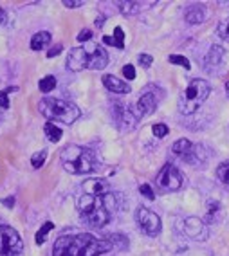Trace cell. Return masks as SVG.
Listing matches in <instances>:
<instances>
[{"label": "cell", "mask_w": 229, "mask_h": 256, "mask_svg": "<svg viewBox=\"0 0 229 256\" xmlns=\"http://www.w3.org/2000/svg\"><path fill=\"white\" fill-rule=\"evenodd\" d=\"M168 62L174 65H180V67H184L186 70H190V67H192V64H190V60L186 58V56L182 54H172L168 56Z\"/></svg>", "instance_id": "28"}, {"label": "cell", "mask_w": 229, "mask_h": 256, "mask_svg": "<svg viewBox=\"0 0 229 256\" xmlns=\"http://www.w3.org/2000/svg\"><path fill=\"white\" fill-rule=\"evenodd\" d=\"M90 38H92V31H90V29H83V31L78 34V42H82V44L88 42Z\"/></svg>", "instance_id": "38"}, {"label": "cell", "mask_w": 229, "mask_h": 256, "mask_svg": "<svg viewBox=\"0 0 229 256\" xmlns=\"http://www.w3.org/2000/svg\"><path fill=\"white\" fill-rule=\"evenodd\" d=\"M83 4H85V2H78V0H72V2H70V0H65L64 2L65 8H70V10H74V8H82Z\"/></svg>", "instance_id": "39"}, {"label": "cell", "mask_w": 229, "mask_h": 256, "mask_svg": "<svg viewBox=\"0 0 229 256\" xmlns=\"http://www.w3.org/2000/svg\"><path fill=\"white\" fill-rule=\"evenodd\" d=\"M216 32H218V36L222 38V40L229 42V16L218 24V29H216Z\"/></svg>", "instance_id": "32"}, {"label": "cell", "mask_w": 229, "mask_h": 256, "mask_svg": "<svg viewBox=\"0 0 229 256\" xmlns=\"http://www.w3.org/2000/svg\"><path fill=\"white\" fill-rule=\"evenodd\" d=\"M210 90L211 88L208 82H204V80H192L188 83V87L184 88V92L180 94L179 110L186 116L197 112L198 106L208 100Z\"/></svg>", "instance_id": "5"}, {"label": "cell", "mask_w": 229, "mask_h": 256, "mask_svg": "<svg viewBox=\"0 0 229 256\" xmlns=\"http://www.w3.org/2000/svg\"><path fill=\"white\" fill-rule=\"evenodd\" d=\"M38 110L50 121H58L64 124H72L80 118V108L70 101L58 98H44L38 103Z\"/></svg>", "instance_id": "4"}, {"label": "cell", "mask_w": 229, "mask_h": 256, "mask_svg": "<svg viewBox=\"0 0 229 256\" xmlns=\"http://www.w3.org/2000/svg\"><path fill=\"white\" fill-rule=\"evenodd\" d=\"M216 177H218L220 182L226 184V186L229 188V160L222 162V164L216 168Z\"/></svg>", "instance_id": "25"}, {"label": "cell", "mask_w": 229, "mask_h": 256, "mask_svg": "<svg viewBox=\"0 0 229 256\" xmlns=\"http://www.w3.org/2000/svg\"><path fill=\"white\" fill-rule=\"evenodd\" d=\"M208 157H206V148L202 146V144H193L192 152H190V156L184 159V162H188V164H200L204 162Z\"/></svg>", "instance_id": "18"}, {"label": "cell", "mask_w": 229, "mask_h": 256, "mask_svg": "<svg viewBox=\"0 0 229 256\" xmlns=\"http://www.w3.org/2000/svg\"><path fill=\"white\" fill-rule=\"evenodd\" d=\"M220 213H222V206H220L218 200H210L208 202V213H206V222L208 224H215L216 220L220 218Z\"/></svg>", "instance_id": "22"}, {"label": "cell", "mask_w": 229, "mask_h": 256, "mask_svg": "<svg viewBox=\"0 0 229 256\" xmlns=\"http://www.w3.org/2000/svg\"><path fill=\"white\" fill-rule=\"evenodd\" d=\"M110 242V246L116 247V249H126L128 247V240H126V236H123V234H112V236L106 238Z\"/></svg>", "instance_id": "26"}, {"label": "cell", "mask_w": 229, "mask_h": 256, "mask_svg": "<svg viewBox=\"0 0 229 256\" xmlns=\"http://www.w3.org/2000/svg\"><path fill=\"white\" fill-rule=\"evenodd\" d=\"M139 192H141L142 197H146L148 200H154V198H156V193H154L152 186H148V184H141V186H139Z\"/></svg>", "instance_id": "34"}, {"label": "cell", "mask_w": 229, "mask_h": 256, "mask_svg": "<svg viewBox=\"0 0 229 256\" xmlns=\"http://www.w3.org/2000/svg\"><path fill=\"white\" fill-rule=\"evenodd\" d=\"M138 62H139V65H141V67H144V69H150L154 58H152L150 54H146V52H142V54L138 56Z\"/></svg>", "instance_id": "35"}, {"label": "cell", "mask_w": 229, "mask_h": 256, "mask_svg": "<svg viewBox=\"0 0 229 256\" xmlns=\"http://www.w3.org/2000/svg\"><path fill=\"white\" fill-rule=\"evenodd\" d=\"M18 87H10V88H4V90H0V108H10V92H16Z\"/></svg>", "instance_id": "29"}, {"label": "cell", "mask_w": 229, "mask_h": 256, "mask_svg": "<svg viewBox=\"0 0 229 256\" xmlns=\"http://www.w3.org/2000/svg\"><path fill=\"white\" fill-rule=\"evenodd\" d=\"M108 192L106 180H101V178H88L82 184V193H88V195H105Z\"/></svg>", "instance_id": "17"}, {"label": "cell", "mask_w": 229, "mask_h": 256, "mask_svg": "<svg viewBox=\"0 0 229 256\" xmlns=\"http://www.w3.org/2000/svg\"><path fill=\"white\" fill-rule=\"evenodd\" d=\"M141 2H134V0H121L118 2V8L120 11L124 14V16H132V14H138L139 10H141Z\"/></svg>", "instance_id": "21"}, {"label": "cell", "mask_w": 229, "mask_h": 256, "mask_svg": "<svg viewBox=\"0 0 229 256\" xmlns=\"http://www.w3.org/2000/svg\"><path fill=\"white\" fill-rule=\"evenodd\" d=\"M157 105H159V94H157L156 87L150 85L146 90H142L141 94H139V100H138V103H136V106H134V112H136V116H138V119H139V118H142V116L154 114Z\"/></svg>", "instance_id": "10"}, {"label": "cell", "mask_w": 229, "mask_h": 256, "mask_svg": "<svg viewBox=\"0 0 229 256\" xmlns=\"http://www.w3.org/2000/svg\"><path fill=\"white\" fill-rule=\"evenodd\" d=\"M78 210L82 215V222L88 228L100 229L106 226L118 211V198L114 193H105V195H88L82 193L78 198Z\"/></svg>", "instance_id": "1"}, {"label": "cell", "mask_w": 229, "mask_h": 256, "mask_svg": "<svg viewBox=\"0 0 229 256\" xmlns=\"http://www.w3.org/2000/svg\"><path fill=\"white\" fill-rule=\"evenodd\" d=\"M110 114H112L116 126L124 130V132H126V130H134V126L138 124V116H136L134 108L120 100H116L110 103Z\"/></svg>", "instance_id": "7"}, {"label": "cell", "mask_w": 229, "mask_h": 256, "mask_svg": "<svg viewBox=\"0 0 229 256\" xmlns=\"http://www.w3.org/2000/svg\"><path fill=\"white\" fill-rule=\"evenodd\" d=\"M62 50H64V46H62V44H56V46H52L47 50V58H54L56 54H60Z\"/></svg>", "instance_id": "37"}, {"label": "cell", "mask_w": 229, "mask_h": 256, "mask_svg": "<svg viewBox=\"0 0 229 256\" xmlns=\"http://www.w3.org/2000/svg\"><path fill=\"white\" fill-rule=\"evenodd\" d=\"M106 64H108V52L103 47L94 46L92 50H88V69L101 70L105 69Z\"/></svg>", "instance_id": "13"}, {"label": "cell", "mask_w": 229, "mask_h": 256, "mask_svg": "<svg viewBox=\"0 0 229 256\" xmlns=\"http://www.w3.org/2000/svg\"><path fill=\"white\" fill-rule=\"evenodd\" d=\"M123 76L126 80H130V82H132V80H136V67H134V65H130V64H126L123 67Z\"/></svg>", "instance_id": "36"}, {"label": "cell", "mask_w": 229, "mask_h": 256, "mask_svg": "<svg viewBox=\"0 0 229 256\" xmlns=\"http://www.w3.org/2000/svg\"><path fill=\"white\" fill-rule=\"evenodd\" d=\"M103 42H105L106 46H112V47H118V44H116V40L112 36H103Z\"/></svg>", "instance_id": "40"}, {"label": "cell", "mask_w": 229, "mask_h": 256, "mask_svg": "<svg viewBox=\"0 0 229 256\" xmlns=\"http://www.w3.org/2000/svg\"><path fill=\"white\" fill-rule=\"evenodd\" d=\"M44 132H46L47 139H49L50 142H58L62 139V136H64L62 128H58V124H54L52 121L44 124Z\"/></svg>", "instance_id": "23"}, {"label": "cell", "mask_w": 229, "mask_h": 256, "mask_svg": "<svg viewBox=\"0 0 229 256\" xmlns=\"http://www.w3.org/2000/svg\"><path fill=\"white\" fill-rule=\"evenodd\" d=\"M103 85H105L106 90L114 92V94H128L132 88L126 82H123L121 78L114 76V74H105L103 76Z\"/></svg>", "instance_id": "15"}, {"label": "cell", "mask_w": 229, "mask_h": 256, "mask_svg": "<svg viewBox=\"0 0 229 256\" xmlns=\"http://www.w3.org/2000/svg\"><path fill=\"white\" fill-rule=\"evenodd\" d=\"M193 148V142L190 139H179L177 142H174V146H172V152H174L175 156L180 157V159H186L190 156V152Z\"/></svg>", "instance_id": "19"}, {"label": "cell", "mask_w": 229, "mask_h": 256, "mask_svg": "<svg viewBox=\"0 0 229 256\" xmlns=\"http://www.w3.org/2000/svg\"><path fill=\"white\" fill-rule=\"evenodd\" d=\"M110 249L108 240H100L92 234H64L54 242L52 256H98Z\"/></svg>", "instance_id": "2"}, {"label": "cell", "mask_w": 229, "mask_h": 256, "mask_svg": "<svg viewBox=\"0 0 229 256\" xmlns=\"http://www.w3.org/2000/svg\"><path fill=\"white\" fill-rule=\"evenodd\" d=\"M179 229L184 236L197 240V242H202L208 238L206 222H202L198 216H188V218L179 220Z\"/></svg>", "instance_id": "11"}, {"label": "cell", "mask_w": 229, "mask_h": 256, "mask_svg": "<svg viewBox=\"0 0 229 256\" xmlns=\"http://www.w3.org/2000/svg\"><path fill=\"white\" fill-rule=\"evenodd\" d=\"M24 249L22 238L10 226H0V256H16Z\"/></svg>", "instance_id": "8"}, {"label": "cell", "mask_w": 229, "mask_h": 256, "mask_svg": "<svg viewBox=\"0 0 229 256\" xmlns=\"http://www.w3.org/2000/svg\"><path fill=\"white\" fill-rule=\"evenodd\" d=\"M50 44V32L47 31H38L36 34H32L31 38V49L32 50H42Z\"/></svg>", "instance_id": "20"}, {"label": "cell", "mask_w": 229, "mask_h": 256, "mask_svg": "<svg viewBox=\"0 0 229 256\" xmlns=\"http://www.w3.org/2000/svg\"><path fill=\"white\" fill-rule=\"evenodd\" d=\"M54 87H56L54 76H46V78H42L40 83H38V88H40L42 92H50Z\"/></svg>", "instance_id": "27"}, {"label": "cell", "mask_w": 229, "mask_h": 256, "mask_svg": "<svg viewBox=\"0 0 229 256\" xmlns=\"http://www.w3.org/2000/svg\"><path fill=\"white\" fill-rule=\"evenodd\" d=\"M152 132H154L156 138L162 139L170 134V128H168V124H164V123H156L154 126H152Z\"/></svg>", "instance_id": "31"}, {"label": "cell", "mask_w": 229, "mask_h": 256, "mask_svg": "<svg viewBox=\"0 0 229 256\" xmlns=\"http://www.w3.org/2000/svg\"><path fill=\"white\" fill-rule=\"evenodd\" d=\"M182 182H184L182 174L174 164H164L160 168L159 175L156 177V186L159 188L160 193L179 192L180 188H182Z\"/></svg>", "instance_id": "6"}, {"label": "cell", "mask_w": 229, "mask_h": 256, "mask_svg": "<svg viewBox=\"0 0 229 256\" xmlns=\"http://www.w3.org/2000/svg\"><path fill=\"white\" fill-rule=\"evenodd\" d=\"M67 69L69 70H83L88 69V50L85 47H74L67 56Z\"/></svg>", "instance_id": "12"}, {"label": "cell", "mask_w": 229, "mask_h": 256, "mask_svg": "<svg viewBox=\"0 0 229 256\" xmlns=\"http://www.w3.org/2000/svg\"><path fill=\"white\" fill-rule=\"evenodd\" d=\"M6 20H8V14H6L4 10H0V26H4Z\"/></svg>", "instance_id": "42"}, {"label": "cell", "mask_w": 229, "mask_h": 256, "mask_svg": "<svg viewBox=\"0 0 229 256\" xmlns=\"http://www.w3.org/2000/svg\"><path fill=\"white\" fill-rule=\"evenodd\" d=\"M226 94H228V98H229V83H226Z\"/></svg>", "instance_id": "43"}, {"label": "cell", "mask_w": 229, "mask_h": 256, "mask_svg": "<svg viewBox=\"0 0 229 256\" xmlns=\"http://www.w3.org/2000/svg\"><path fill=\"white\" fill-rule=\"evenodd\" d=\"M4 206H8V208H13L14 206V197H8V198H4Z\"/></svg>", "instance_id": "41"}, {"label": "cell", "mask_w": 229, "mask_h": 256, "mask_svg": "<svg viewBox=\"0 0 229 256\" xmlns=\"http://www.w3.org/2000/svg\"><path fill=\"white\" fill-rule=\"evenodd\" d=\"M136 220H138L139 228L144 234L148 236H157L160 234V229H162V224H160V218L157 213H154L148 208H139L136 211Z\"/></svg>", "instance_id": "9"}, {"label": "cell", "mask_w": 229, "mask_h": 256, "mask_svg": "<svg viewBox=\"0 0 229 256\" xmlns=\"http://www.w3.org/2000/svg\"><path fill=\"white\" fill-rule=\"evenodd\" d=\"M46 157H47V152L46 150L36 152V154H34V156L31 157V166L34 170L42 168V166H44V162H46Z\"/></svg>", "instance_id": "30"}, {"label": "cell", "mask_w": 229, "mask_h": 256, "mask_svg": "<svg viewBox=\"0 0 229 256\" xmlns=\"http://www.w3.org/2000/svg\"><path fill=\"white\" fill-rule=\"evenodd\" d=\"M64 168L74 175H87L96 170V157L90 150L78 144L65 146L60 154Z\"/></svg>", "instance_id": "3"}, {"label": "cell", "mask_w": 229, "mask_h": 256, "mask_svg": "<svg viewBox=\"0 0 229 256\" xmlns=\"http://www.w3.org/2000/svg\"><path fill=\"white\" fill-rule=\"evenodd\" d=\"M52 229H54V224H52V222H46V224L42 226L40 229H38V233H36V244L38 246H42V244L46 242L47 240V234L50 233V231H52Z\"/></svg>", "instance_id": "24"}, {"label": "cell", "mask_w": 229, "mask_h": 256, "mask_svg": "<svg viewBox=\"0 0 229 256\" xmlns=\"http://www.w3.org/2000/svg\"><path fill=\"white\" fill-rule=\"evenodd\" d=\"M186 22L192 24V26H197V24H202L208 18V10L204 4H192L188 6L186 10V14H184Z\"/></svg>", "instance_id": "16"}, {"label": "cell", "mask_w": 229, "mask_h": 256, "mask_svg": "<svg viewBox=\"0 0 229 256\" xmlns=\"http://www.w3.org/2000/svg\"><path fill=\"white\" fill-rule=\"evenodd\" d=\"M224 56H226V50L222 46H213L210 49V52L206 54V60H204V65H206V69L210 72L216 70L220 65L224 64Z\"/></svg>", "instance_id": "14"}, {"label": "cell", "mask_w": 229, "mask_h": 256, "mask_svg": "<svg viewBox=\"0 0 229 256\" xmlns=\"http://www.w3.org/2000/svg\"><path fill=\"white\" fill-rule=\"evenodd\" d=\"M116 40V44H118V49H123L124 47V32L121 28H116L114 29V36H112Z\"/></svg>", "instance_id": "33"}]
</instances>
